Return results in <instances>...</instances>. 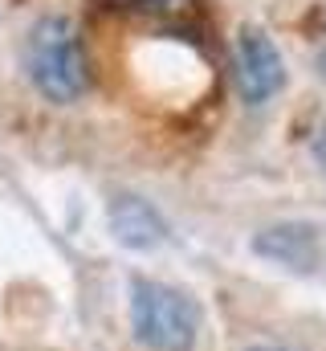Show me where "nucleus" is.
Masks as SVG:
<instances>
[{"label":"nucleus","mask_w":326,"mask_h":351,"mask_svg":"<svg viewBox=\"0 0 326 351\" xmlns=\"http://www.w3.org/2000/svg\"><path fill=\"white\" fill-rule=\"evenodd\" d=\"M25 74L53 106L78 102L90 86L82 41L66 16H41L25 37Z\"/></svg>","instance_id":"nucleus-1"},{"label":"nucleus","mask_w":326,"mask_h":351,"mask_svg":"<svg viewBox=\"0 0 326 351\" xmlns=\"http://www.w3.org/2000/svg\"><path fill=\"white\" fill-rule=\"evenodd\" d=\"M131 319L139 343L151 351H188L200 331V311L184 290H171L163 282H135Z\"/></svg>","instance_id":"nucleus-2"},{"label":"nucleus","mask_w":326,"mask_h":351,"mask_svg":"<svg viewBox=\"0 0 326 351\" xmlns=\"http://www.w3.org/2000/svg\"><path fill=\"white\" fill-rule=\"evenodd\" d=\"M233 66H237V90L249 106L269 102L286 86V62L273 45V37L257 25H244L233 45Z\"/></svg>","instance_id":"nucleus-3"},{"label":"nucleus","mask_w":326,"mask_h":351,"mask_svg":"<svg viewBox=\"0 0 326 351\" xmlns=\"http://www.w3.org/2000/svg\"><path fill=\"white\" fill-rule=\"evenodd\" d=\"M94 4H102L106 12L163 25V33H200V25H204L200 0H94Z\"/></svg>","instance_id":"nucleus-4"},{"label":"nucleus","mask_w":326,"mask_h":351,"mask_svg":"<svg viewBox=\"0 0 326 351\" xmlns=\"http://www.w3.org/2000/svg\"><path fill=\"white\" fill-rule=\"evenodd\" d=\"M110 229H114V237H118L123 245H131V250H147V245L163 241V233H167L163 217L147 204V200H139V196H118V200L110 204Z\"/></svg>","instance_id":"nucleus-5"},{"label":"nucleus","mask_w":326,"mask_h":351,"mask_svg":"<svg viewBox=\"0 0 326 351\" xmlns=\"http://www.w3.org/2000/svg\"><path fill=\"white\" fill-rule=\"evenodd\" d=\"M257 254H269L277 262H290V265L306 269L314 262V233L306 225H277V229L257 237Z\"/></svg>","instance_id":"nucleus-6"},{"label":"nucleus","mask_w":326,"mask_h":351,"mask_svg":"<svg viewBox=\"0 0 326 351\" xmlns=\"http://www.w3.org/2000/svg\"><path fill=\"white\" fill-rule=\"evenodd\" d=\"M314 160H318V164L326 168V127L318 131V139H314Z\"/></svg>","instance_id":"nucleus-7"},{"label":"nucleus","mask_w":326,"mask_h":351,"mask_svg":"<svg viewBox=\"0 0 326 351\" xmlns=\"http://www.w3.org/2000/svg\"><path fill=\"white\" fill-rule=\"evenodd\" d=\"M253 351H281V348H253Z\"/></svg>","instance_id":"nucleus-8"},{"label":"nucleus","mask_w":326,"mask_h":351,"mask_svg":"<svg viewBox=\"0 0 326 351\" xmlns=\"http://www.w3.org/2000/svg\"><path fill=\"white\" fill-rule=\"evenodd\" d=\"M323 74H326V49H323Z\"/></svg>","instance_id":"nucleus-9"}]
</instances>
